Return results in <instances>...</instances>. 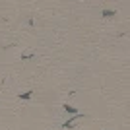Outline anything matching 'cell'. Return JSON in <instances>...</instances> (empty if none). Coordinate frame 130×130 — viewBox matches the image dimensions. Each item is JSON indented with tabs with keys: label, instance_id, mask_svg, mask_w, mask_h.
I'll return each instance as SVG.
<instances>
[{
	"label": "cell",
	"instance_id": "obj_1",
	"mask_svg": "<svg viewBox=\"0 0 130 130\" xmlns=\"http://www.w3.org/2000/svg\"><path fill=\"white\" fill-rule=\"evenodd\" d=\"M64 109H66V111H68V113H76V109H74V107H70V105H66Z\"/></svg>",
	"mask_w": 130,
	"mask_h": 130
},
{
	"label": "cell",
	"instance_id": "obj_2",
	"mask_svg": "<svg viewBox=\"0 0 130 130\" xmlns=\"http://www.w3.org/2000/svg\"><path fill=\"white\" fill-rule=\"evenodd\" d=\"M20 97H22V99H29V97H31V91H27V93H23V95H20Z\"/></svg>",
	"mask_w": 130,
	"mask_h": 130
}]
</instances>
